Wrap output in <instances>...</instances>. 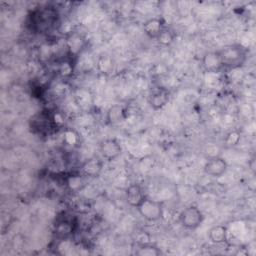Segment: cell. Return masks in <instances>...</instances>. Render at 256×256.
Instances as JSON below:
<instances>
[{"label":"cell","instance_id":"cell-1","mask_svg":"<svg viewBox=\"0 0 256 256\" xmlns=\"http://www.w3.org/2000/svg\"><path fill=\"white\" fill-rule=\"evenodd\" d=\"M223 68L237 69L247 60V48L240 43H233L218 49Z\"/></svg>","mask_w":256,"mask_h":256},{"label":"cell","instance_id":"cell-2","mask_svg":"<svg viewBox=\"0 0 256 256\" xmlns=\"http://www.w3.org/2000/svg\"><path fill=\"white\" fill-rule=\"evenodd\" d=\"M139 215L148 222H157L164 216V205L162 201L145 197L136 207Z\"/></svg>","mask_w":256,"mask_h":256},{"label":"cell","instance_id":"cell-3","mask_svg":"<svg viewBox=\"0 0 256 256\" xmlns=\"http://www.w3.org/2000/svg\"><path fill=\"white\" fill-rule=\"evenodd\" d=\"M179 223L187 230L197 229L204 221V214L195 205H189L179 213Z\"/></svg>","mask_w":256,"mask_h":256},{"label":"cell","instance_id":"cell-4","mask_svg":"<svg viewBox=\"0 0 256 256\" xmlns=\"http://www.w3.org/2000/svg\"><path fill=\"white\" fill-rule=\"evenodd\" d=\"M122 146L115 138H105L99 143V152L102 159L106 161H114L122 154Z\"/></svg>","mask_w":256,"mask_h":256},{"label":"cell","instance_id":"cell-5","mask_svg":"<svg viewBox=\"0 0 256 256\" xmlns=\"http://www.w3.org/2000/svg\"><path fill=\"white\" fill-rule=\"evenodd\" d=\"M228 169L227 161L220 156H213L206 160L203 165V172L212 178L222 177Z\"/></svg>","mask_w":256,"mask_h":256},{"label":"cell","instance_id":"cell-6","mask_svg":"<svg viewBox=\"0 0 256 256\" xmlns=\"http://www.w3.org/2000/svg\"><path fill=\"white\" fill-rule=\"evenodd\" d=\"M170 97L171 93L167 88L156 87L148 96V104L153 110H160L168 104Z\"/></svg>","mask_w":256,"mask_h":256},{"label":"cell","instance_id":"cell-7","mask_svg":"<svg viewBox=\"0 0 256 256\" xmlns=\"http://www.w3.org/2000/svg\"><path fill=\"white\" fill-rule=\"evenodd\" d=\"M104 162L99 157H90L86 159L80 166V173L88 178H96L103 169Z\"/></svg>","mask_w":256,"mask_h":256},{"label":"cell","instance_id":"cell-8","mask_svg":"<svg viewBox=\"0 0 256 256\" xmlns=\"http://www.w3.org/2000/svg\"><path fill=\"white\" fill-rule=\"evenodd\" d=\"M146 197L142 187L138 183H131L125 189V200L127 204L136 208Z\"/></svg>","mask_w":256,"mask_h":256},{"label":"cell","instance_id":"cell-9","mask_svg":"<svg viewBox=\"0 0 256 256\" xmlns=\"http://www.w3.org/2000/svg\"><path fill=\"white\" fill-rule=\"evenodd\" d=\"M165 21L162 17H152L143 23L144 33L151 39H156L159 33L165 28Z\"/></svg>","mask_w":256,"mask_h":256},{"label":"cell","instance_id":"cell-10","mask_svg":"<svg viewBox=\"0 0 256 256\" xmlns=\"http://www.w3.org/2000/svg\"><path fill=\"white\" fill-rule=\"evenodd\" d=\"M202 66L207 72H219L223 69L218 51H208L202 57Z\"/></svg>","mask_w":256,"mask_h":256},{"label":"cell","instance_id":"cell-11","mask_svg":"<svg viewBox=\"0 0 256 256\" xmlns=\"http://www.w3.org/2000/svg\"><path fill=\"white\" fill-rule=\"evenodd\" d=\"M208 239L211 243L220 245L228 240V228L223 224H216L208 230Z\"/></svg>","mask_w":256,"mask_h":256},{"label":"cell","instance_id":"cell-12","mask_svg":"<svg viewBox=\"0 0 256 256\" xmlns=\"http://www.w3.org/2000/svg\"><path fill=\"white\" fill-rule=\"evenodd\" d=\"M126 117L125 109L122 105L115 104L111 106L106 113V121L110 125H117L124 121Z\"/></svg>","mask_w":256,"mask_h":256},{"label":"cell","instance_id":"cell-13","mask_svg":"<svg viewBox=\"0 0 256 256\" xmlns=\"http://www.w3.org/2000/svg\"><path fill=\"white\" fill-rule=\"evenodd\" d=\"M84 177L81 173L80 174H75V175H70L66 179V185L68 189L72 192H79L81 191L85 185L86 182L84 180Z\"/></svg>","mask_w":256,"mask_h":256},{"label":"cell","instance_id":"cell-14","mask_svg":"<svg viewBox=\"0 0 256 256\" xmlns=\"http://www.w3.org/2000/svg\"><path fill=\"white\" fill-rule=\"evenodd\" d=\"M175 38H176L175 32H174L172 29H170V28H168V27H165V28L159 33V35L156 37L155 40H156L157 43L160 44L161 46L168 47V46H170V45L174 42Z\"/></svg>","mask_w":256,"mask_h":256},{"label":"cell","instance_id":"cell-15","mask_svg":"<svg viewBox=\"0 0 256 256\" xmlns=\"http://www.w3.org/2000/svg\"><path fill=\"white\" fill-rule=\"evenodd\" d=\"M135 253L140 256H157L161 254V251L159 248L155 247L154 245L142 244L140 247L137 248Z\"/></svg>","mask_w":256,"mask_h":256},{"label":"cell","instance_id":"cell-16","mask_svg":"<svg viewBox=\"0 0 256 256\" xmlns=\"http://www.w3.org/2000/svg\"><path fill=\"white\" fill-rule=\"evenodd\" d=\"M55 231H56L57 235H59L61 237H67V236H69L72 233L73 225L69 221L62 220L59 223H57Z\"/></svg>","mask_w":256,"mask_h":256},{"label":"cell","instance_id":"cell-17","mask_svg":"<svg viewBox=\"0 0 256 256\" xmlns=\"http://www.w3.org/2000/svg\"><path fill=\"white\" fill-rule=\"evenodd\" d=\"M240 139H241V134H240V132L237 131V130H232V131H230V132L226 135V137H225V139H224V142H225V145H226V146L232 147V146L237 145V144L239 143Z\"/></svg>","mask_w":256,"mask_h":256}]
</instances>
